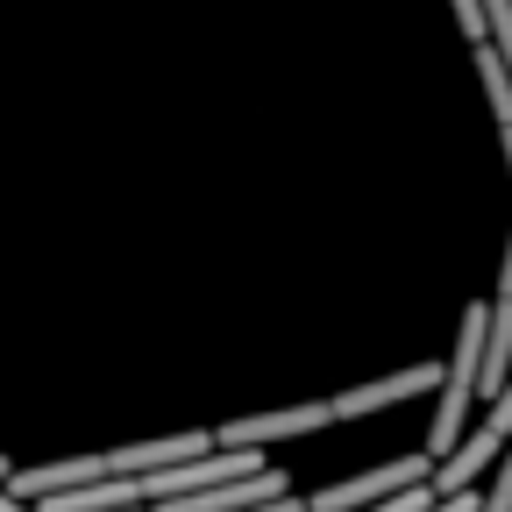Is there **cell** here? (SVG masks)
<instances>
[{"label":"cell","instance_id":"2","mask_svg":"<svg viewBox=\"0 0 512 512\" xmlns=\"http://www.w3.org/2000/svg\"><path fill=\"white\" fill-rule=\"evenodd\" d=\"M512 441V384H505V392L491 399V413L463 434V448H456V456H448V463H434V498H456V491H470L491 463H498V448Z\"/></svg>","mask_w":512,"mask_h":512},{"label":"cell","instance_id":"9","mask_svg":"<svg viewBox=\"0 0 512 512\" xmlns=\"http://www.w3.org/2000/svg\"><path fill=\"white\" fill-rule=\"evenodd\" d=\"M456 22L470 43H491V22H484V0H456Z\"/></svg>","mask_w":512,"mask_h":512},{"label":"cell","instance_id":"5","mask_svg":"<svg viewBox=\"0 0 512 512\" xmlns=\"http://www.w3.org/2000/svg\"><path fill=\"white\" fill-rule=\"evenodd\" d=\"M313 427H335V406H328V399L278 406V413H256V420H228L214 441H221V448H256V441H292V434H313Z\"/></svg>","mask_w":512,"mask_h":512},{"label":"cell","instance_id":"4","mask_svg":"<svg viewBox=\"0 0 512 512\" xmlns=\"http://www.w3.org/2000/svg\"><path fill=\"white\" fill-rule=\"evenodd\" d=\"M256 470H264L256 448H207V456H192V463H178V470H157V477H150V505L185 498V491H214V484H235V477H256Z\"/></svg>","mask_w":512,"mask_h":512},{"label":"cell","instance_id":"10","mask_svg":"<svg viewBox=\"0 0 512 512\" xmlns=\"http://www.w3.org/2000/svg\"><path fill=\"white\" fill-rule=\"evenodd\" d=\"M128 512H150V505H128Z\"/></svg>","mask_w":512,"mask_h":512},{"label":"cell","instance_id":"8","mask_svg":"<svg viewBox=\"0 0 512 512\" xmlns=\"http://www.w3.org/2000/svg\"><path fill=\"white\" fill-rule=\"evenodd\" d=\"M484 512H512V441H505V463H498V484L484 491Z\"/></svg>","mask_w":512,"mask_h":512},{"label":"cell","instance_id":"6","mask_svg":"<svg viewBox=\"0 0 512 512\" xmlns=\"http://www.w3.org/2000/svg\"><path fill=\"white\" fill-rule=\"evenodd\" d=\"M441 377H448V363H420V370H399V377L363 384V392H342V399H328V406H335V420H356V413H377V406H406L413 392H434Z\"/></svg>","mask_w":512,"mask_h":512},{"label":"cell","instance_id":"3","mask_svg":"<svg viewBox=\"0 0 512 512\" xmlns=\"http://www.w3.org/2000/svg\"><path fill=\"white\" fill-rule=\"evenodd\" d=\"M413 484H434V456H399V463L363 470V477H349V484H328V491L313 498V512H370V505L399 498V491H413Z\"/></svg>","mask_w":512,"mask_h":512},{"label":"cell","instance_id":"7","mask_svg":"<svg viewBox=\"0 0 512 512\" xmlns=\"http://www.w3.org/2000/svg\"><path fill=\"white\" fill-rule=\"evenodd\" d=\"M441 498H434V484H413V491H399V498H384V505H370V512H434Z\"/></svg>","mask_w":512,"mask_h":512},{"label":"cell","instance_id":"1","mask_svg":"<svg viewBox=\"0 0 512 512\" xmlns=\"http://www.w3.org/2000/svg\"><path fill=\"white\" fill-rule=\"evenodd\" d=\"M484 335H491V306H470L463 335H456V356H448V377H441V413L427 427V456L434 463H448L463 448V420L484 399Z\"/></svg>","mask_w":512,"mask_h":512}]
</instances>
